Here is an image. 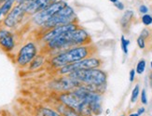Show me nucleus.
Here are the masks:
<instances>
[{"label": "nucleus", "mask_w": 152, "mask_h": 116, "mask_svg": "<svg viewBox=\"0 0 152 116\" xmlns=\"http://www.w3.org/2000/svg\"><path fill=\"white\" fill-rule=\"evenodd\" d=\"M91 43V38L90 35L84 29L77 28L75 31L53 38L47 43V46L51 50H61L69 49V48L87 46Z\"/></svg>", "instance_id": "obj_1"}, {"label": "nucleus", "mask_w": 152, "mask_h": 116, "mask_svg": "<svg viewBox=\"0 0 152 116\" xmlns=\"http://www.w3.org/2000/svg\"><path fill=\"white\" fill-rule=\"evenodd\" d=\"M96 52L97 48L92 45L71 48L52 58L51 65L54 68L60 69L62 67L69 65V64L92 57V55H94Z\"/></svg>", "instance_id": "obj_2"}, {"label": "nucleus", "mask_w": 152, "mask_h": 116, "mask_svg": "<svg viewBox=\"0 0 152 116\" xmlns=\"http://www.w3.org/2000/svg\"><path fill=\"white\" fill-rule=\"evenodd\" d=\"M69 77L78 81L81 85L89 87L91 90L99 94L103 93L102 88H105L107 74L99 69L81 70L68 74Z\"/></svg>", "instance_id": "obj_3"}, {"label": "nucleus", "mask_w": 152, "mask_h": 116, "mask_svg": "<svg viewBox=\"0 0 152 116\" xmlns=\"http://www.w3.org/2000/svg\"><path fill=\"white\" fill-rule=\"evenodd\" d=\"M76 22H77V16L75 14V11L73 8L67 5L59 12H57L53 17H51L43 26L46 29L50 30L52 28L63 26V25H66Z\"/></svg>", "instance_id": "obj_4"}, {"label": "nucleus", "mask_w": 152, "mask_h": 116, "mask_svg": "<svg viewBox=\"0 0 152 116\" xmlns=\"http://www.w3.org/2000/svg\"><path fill=\"white\" fill-rule=\"evenodd\" d=\"M103 61L99 58H87L82 61H79L77 62L69 64L64 67L59 69V73L60 74H69L72 73L77 72L81 70H88V69H98L102 65Z\"/></svg>", "instance_id": "obj_5"}, {"label": "nucleus", "mask_w": 152, "mask_h": 116, "mask_svg": "<svg viewBox=\"0 0 152 116\" xmlns=\"http://www.w3.org/2000/svg\"><path fill=\"white\" fill-rule=\"evenodd\" d=\"M65 6H67V3L64 0H57L56 2L51 4L47 9L38 12L34 17V22L37 25H43L47 22L51 17H53L57 12L60 11L62 9H64Z\"/></svg>", "instance_id": "obj_6"}, {"label": "nucleus", "mask_w": 152, "mask_h": 116, "mask_svg": "<svg viewBox=\"0 0 152 116\" xmlns=\"http://www.w3.org/2000/svg\"><path fill=\"white\" fill-rule=\"evenodd\" d=\"M37 46L33 43L29 42L20 49L17 56V62L20 66H25L29 64L37 57Z\"/></svg>", "instance_id": "obj_7"}, {"label": "nucleus", "mask_w": 152, "mask_h": 116, "mask_svg": "<svg viewBox=\"0 0 152 116\" xmlns=\"http://www.w3.org/2000/svg\"><path fill=\"white\" fill-rule=\"evenodd\" d=\"M25 13L26 12H25L24 4L16 5L15 7L9 12V14L6 16L4 20V24L7 27H10V28L15 27L16 25L23 20Z\"/></svg>", "instance_id": "obj_8"}, {"label": "nucleus", "mask_w": 152, "mask_h": 116, "mask_svg": "<svg viewBox=\"0 0 152 116\" xmlns=\"http://www.w3.org/2000/svg\"><path fill=\"white\" fill-rule=\"evenodd\" d=\"M77 28H79V27L76 22H72V23H69L66 25H63V26H58L55 28H52V29L49 30L47 33L43 35L42 39L46 43H48L49 41L53 39V38H55L57 36H60L64 34H67L69 32L75 31Z\"/></svg>", "instance_id": "obj_9"}, {"label": "nucleus", "mask_w": 152, "mask_h": 116, "mask_svg": "<svg viewBox=\"0 0 152 116\" xmlns=\"http://www.w3.org/2000/svg\"><path fill=\"white\" fill-rule=\"evenodd\" d=\"M57 0H34L30 3L24 4L25 12L28 14H37L38 12L47 9L49 6L56 2Z\"/></svg>", "instance_id": "obj_10"}, {"label": "nucleus", "mask_w": 152, "mask_h": 116, "mask_svg": "<svg viewBox=\"0 0 152 116\" xmlns=\"http://www.w3.org/2000/svg\"><path fill=\"white\" fill-rule=\"evenodd\" d=\"M79 86H81V84L78 81L71 78V77H63L59 80L54 82V87L58 90H64V91H67V90L77 88Z\"/></svg>", "instance_id": "obj_11"}, {"label": "nucleus", "mask_w": 152, "mask_h": 116, "mask_svg": "<svg viewBox=\"0 0 152 116\" xmlns=\"http://www.w3.org/2000/svg\"><path fill=\"white\" fill-rule=\"evenodd\" d=\"M14 38L10 32L0 30V47L6 51H11L14 48Z\"/></svg>", "instance_id": "obj_12"}, {"label": "nucleus", "mask_w": 152, "mask_h": 116, "mask_svg": "<svg viewBox=\"0 0 152 116\" xmlns=\"http://www.w3.org/2000/svg\"><path fill=\"white\" fill-rule=\"evenodd\" d=\"M134 19V11L133 10H127L122 16L121 20V28L124 31H128V29L131 26L132 21Z\"/></svg>", "instance_id": "obj_13"}, {"label": "nucleus", "mask_w": 152, "mask_h": 116, "mask_svg": "<svg viewBox=\"0 0 152 116\" xmlns=\"http://www.w3.org/2000/svg\"><path fill=\"white\" fill-rule=\"evenodd\" d=\"M14 1L15 0H8V1L4 2L1 5V7H0V21L9 14V12H10V9L12 8V5Z\"/></svg>", "instance_id": "obj_14"}, {"label": "nucleus", "mask_w": 152, "mask_h": 116, "mask_svg": "<svg viewBox=\"0 0 152 116\" xmlns=\"http://www.w3.org/2000/svg\"><path fill=\"white\" fill-rule=\"evenodd\" d=\"M59 112L62 114V116H80L76 111H74L73 109H71L65 105H62L59 107Z\"/></svg>", "instance_id": "obj_15"}, {"label": "nucleus", "mask_w": 152, "mask_h": 116, "mask_svg": "<svg viewBox=\"0 0 152 116\" xmlns=\"http://www.w3.org/2000/svg\"><path fill=\"white\" fill-rule=\"evenodd\" d=\"M31 66L30 69H37L38 67H40L43 64V57L42 56H37L34 60L31 61Z\"/></svg>", "instance_id": "obj_16"}, {"label": "nucleus", "mask_w": 152, "mask_h": 116, "mask_svg": "<svg viewBox=\"0 0 152 116\" xmlns=\"http://www.w3.org/2000/svg\"><path fill=\"white\" fill-rule=\"evenodd\" d=\"M145 69H146V61L141 60V61H138V63H137L135 73H137L138 74H142L145 72Z\"/></svg>", "instance_id": "obj_17"}, {"label": "nucleus", "mask_w": 152, "mask_h": 116, "mask_svg": "<svg viewBox=\"0 0 152 116\" xmlns=\"http://www.w3.org/2000/svg\"><path fill=\"white\" fill-rule=\"evenodd\" d=\"M139 93H140V87H139V85H136L134 86V88L133 89V91H132V97H131V101L134 103L138 98V96H139Z\"/></svg>", "instance_id": "obj_18"}, {"label": "nucleus", "mask_w": 152, "mask_h": 116, "mask_svg": "<svg viewBox=\"0 0 152 116\" xmlns=\"http://www.w3.org/2000/svg\"><path fill=\"white\" fill-rule=\"evenodd\" d=\"M121 48H122V51L124 52V54H128V46H129V44H130V41L125 39L124 35H121Z\"/></svg>", "instance_id": "obj_19"}, {"label": "nucleus", "mask_w": 152, "mask_h": 116, "mask_svg": "<svg viewBox=\"0 0 152 116\" xmlns=\"http://www.w3.org/2000/svg\"><path fill=\"white\" fill-rule=\"evenodd\" d=\"M142 22L146 25V26H148V25L152 24V16L149 14H145L142 17Z\"/></svg>", "instance_id": "obj_20"}, {"label": "nucleus", "mask_w": 152, "mask_h": 116, "mask_svg": "<svg viewBox=\"0 0 152 116\" xmlns=\"http://www.w3.org/2000/svg\"><path fill=\"white\" fill-rule=\"evenodd\" d=\"M137 45L141 49H144L145 48H146V40H145L143 37L139 36L137 38Z\"/></svg>", "instance_id": "obj_21"}, {"label": "nucleus", "mask_w": 152, "mask_h": 116, "mask_svg": "<svg viewBox=\"0 0 152 116\" xmlns=\"http://www.w3.org/2000/svg\"><path fill=\"white\" fill-rule=\"evenodd\" d=\"M141 101L143 104H148V98H147V92H146V89H143L142 90V93H141Z\"/></svg>", "instance_id": "obj_22"}, {"label": "nucleus", "mask_w": 152, "mask_h": 116, "mask_svg": "<svg viewBox=\"0 0 152 116\" xmlns=\"http://www.w3.org/2000/svg\"><path fill=\"white\" fill-rule=\"evenodd\" d=\"M149 35H150V32H149V30L148 29H144L142 32H141V35H140V36L141 37H143L145 40L146 39H148V38L149 37Z\"/></svg>", "instance_id": "obj_23"}, {"label": "nucleus", "mask_w": 152, "mask_h": 116, "mask_svg": "<svg viewBox=\"0 0 152 116\" xmlns=\"http://www.w3.org/2000/svg\"><path fill=\"white\" fill-rule=\"evenodd\" d=\"M139 11L141 12L142 14H148V9L147 6H145V5H141L140 7H139Z\"/></svg>", "instance_id": "obj_24"}, {"label": "nucleus", "mask_w": 152, "mask_h": 116, "mask_svg": "<svg viewBox=\"0 0 152 116\" xmlns=\"http://www.w3.org/2000/svg\"><path fill=\"white\" fill-rule=\"evenodd\" d=\"M134 77H135V70L134 69H132L131 72H130V81L131 82H134Z\"/></svg>", "instance_id": "obj_25"}, {"label": "nucleus", "mask_w": 152, "mask_h": 116, "mask_svg": "<svg viewBox=\"0 0 152 116\" xmlns=\"http://www.w3.org/2000/svg\"><path fill=\"white\" fill-rule=\"evenodd\" d=\"M16 3L18 5H22V4H27V3H30L32 1H34V0H15Z\"/></svg>", "instance_id": "obj_26"}, {"label": "nucleus", "mask_w": 152, "mask_h": 116, "mask_svg": "<svg viewBox=\"0 0 152 116\" xmlns=\"http://www.w3.org/2000/svg\"><path fill=\"white\" fill-rule=\"evenodd\" d=\"M115 6H116V8H118L120 10H123L124 9V5L120 2V1H118L117 3H115Z\"/></svg>", "instance_id": "obj_27"}, {"label": "nucleus", "mask_w": 152, "mask_h": 116, "mask_svg": "<svg viewBox=\"0 0 152 116\" xmlns=\"http://www.w3.org/2000/svg\"><path fill=\"white\" fill-rule=\"evenodd\" d=\"M145 112V108H140L139 110H138V112H137V114L138 115H141V114H143Z\"/></svg>", "instance_id": "obj_28"}, {"label": "nucleus", "mask_w": 152, "mask_h": 116, "mask_svg": "<svg viewBox=\"0 0 152 116\" xmlns=\"http://www.w3.org/2000/svg\"><path fill=\"white\" fill-rule=\"evenodd\" d=\"M149 85H150V86L152 87V72H151L150 74H149Z\"/></svg>", "instance_id": "obj_29"}, {"label": "nucleus", "mask_w": 152, "mask_h": 116, "mask_svg": "<svg viewBox=\"0 0 152 116\" xmlns=\"http://www.w3.org/2000/svg\"><path fill=\"white\" fill-rule=\"evenodd\" d=\"M129 116H139V115H138L137 113H131Z\"/></svg>", "instance_id": "obj_30"}, {"label": "nucleus", "mask_w": 152, "mask_h": 116, "mask_svg": "<svg viewBox=\"0 0 152 116\" xmlns=\"http://www.w3.org/2000/svg\"><path fill=\"white\" fill-rule=\"evenodd\" d=\"M109 1H111L112 3H114V4H115V3H117V2H118V0H109Z\"/></svg>", "instance_id": "obj_31"}, {"label": "nucleus", "mask_w": 152, "mask_h": 116, "mask_svg": "<svg viewBox=\"0 0 152 116\" xmlns=\"http://www.w3.org/2000/svg\"><path fill=\"white\" fill-rule=\"evenodd\" d=\"M6 1H8V0H0V2H1V3H2V2L4 3V2H6Z\"/></svg>", "instance_id": "obj_32"}, {"label": "nucleus", "mask_w": 152, "mask_h": 116, "mask_svg": "<svg viewBox=\"0 0 152 116\" xmlns=\"http://www.w3.org/2000/svg\"><path fill=\"white\" fill-rule=\"evenodd\" d=\"M151 69H152V61H151Z\"/></svg>", "instance_id": "obj_33"}, {"label": "nucleus", "mask_w": 152, "mask_h": 116, "mask_svg": "<svg viewBox=\"0 0 152 116\" xmlns=\"http://www.w3.org/2000/svg\"><path fill=\"white\" fill-rule=\"evenodd\" d=\"M121 116H125V115H121Z\"/></svg>", "instance_id": "obj_34"}]
</instances>
